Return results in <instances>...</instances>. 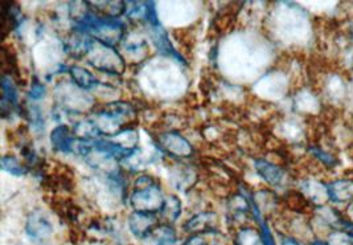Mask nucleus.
Returning <instances> with one entry per match:
<instances>
[{
	"instance_id": "f3484780",
	"label": "nucleus",
	"mask_w": 353,
	"mask_h": 245,
	"mask_svg": "<svg viewBox=\"0 0 353 245\" xmlns=\"http://www.w3.org/2000/svg\"><path fill=\"white\" fill-rule=\"evenodd\" d=\"M180 213H181V202H180V199L175 195L165 197L163 210L159 213L161 220H164L165 224H172L179 219Z\"/></svg>"
},
{
	"instance_id": "ddd939ff",
	"label": "nucleus",
	"mask_w": 353,
	"mask_h": 245,
	"mask_svg": "<svg viewBox=\"0 0 353 245\" xmlns=\"http://www.w3.org/2000/svg\"><path fill=\"white\" fill-rule=\"evenodd\" d=\"M175 167L176 168L172 170L171 173L172 184L176 187L177 190H181V191L192 188L197 182L196 171L187 164H176Z\"/></svg>"
},
{
	"instance_id": "20e7f679",
	"label": "nucleus",
	"mask_w": 353,
	"mask_h": 245,
	"mask_svg": "<svg viewBox=\"0 0 353 245\" xmlns=\"http://www.w3.org/2000/svg\"><path fill=\"white\" fill-rule=\"evenodd\" d=\"M161 226V216L154 213H134L130 215L129 228L139 239H147Z\"/></svg>"
},
{
	"instance_id": "dca6fc26",
	"label": "nucleus",
	"mask_w": 353,
	"mask_h": 245,
	"mask_svg": "<svg viewBox=\"0 0 353 245\" xmlns=\"http://www.w3.org/2000/svg\"><path fill=\"white\" fill-rule=\"evenodd\" d=\"M147 239L152 240V245H176V232L171 224L163 223Z\"/></svg>"
},
{
	"instance_id": "412c9836",
	"label": "nucleus",
	"mask_w": 353,
	"mask_h": 245,
	"mask_svg": "<svg viewBox=\"0 0 353 245\" xmlns=\"http://www.w3.org/2000/svg\"><path fill=\"white\" fill-rule=\"evenodd\" d=\"M159 184V182L151 175H139L134 182V190H145Z\"/></svg>"
},
{
	"instance_id": "9d476101",
	"label": "nucleus",
	"mask_w": 353,
	"mask_h": 245,
	"mask_svg": "<svg viewBox=\"0 0 353 245\" xmlns=\"http://www.w3.org/2000/svg\"><path fill=\"white\" fill-rule=\"evenodd\" d=\"M90 12L102 19H117L126 12V3L123 1H86Z\"/></svg>"
},
{
	"instance_id": "2eb2a0df",
	"label": "nucleus",
	"mask_w": 353,
	"mask_h": 245,
	"mask_svg": "<svg viewBox=\"0 0 353 245\" xmlns=\"http://www.w3.org/2000/svg\"><path fill=\"white\" fill-rule=\"evenodd\" d=\"M328 193L330 200H334L336 203L351 202L353 200V180L341 179L330 183Z\"/></svg>"
},
{
	"instance_id": "9b49d317",
	"label": "nucleus",
	"mask_w": 353,
	"mask_h": 245,
	"mask_svg": "<svg viewBox=\"0 0 353 245\" xmlns=\"http://www.w3.org/2000/svg\"><path fill=\"white\" fill-rule=\"evenodd\" d=\"M282 203L285 204V207L289 211H292V213H308L314 211L312 210L314 204L296 188L288 190L282 197Z\"/></svg>"
},
{
	"instance_id": "5701e85b",
	"label": "nucleus",
	"mask_w": 353,
	"mask_h": 245,
	"mask_svg": "<svg viewBox=\"0 0 353 245\" xmlns=\"http://www.w3.org/2000/svg\"><path fill=\"white\" fill-rule=\"evenodd\" d=\"M183 245H208V243L200 235H191Z\"/></svg>"
},
{
	"instance_id": "0eeeda50",
	"label": "nucleus",
	"mask_w": 353,
	"mask_h": 245,
	"mask_svg": "<svg viewBox=\"0 0 353 245\" xmlns=\"http://www.w3.org/2000/svg\"><path fill=\"white\" fill-rule=\"evenodd\" d=\"M242 6L241 3H232L228 7H224L216 17L212 23V31L217 36H221L225 33L230 32L237 21V17L241 8H237Z\"/></svg>"
},
{
	"instance_id": "f8f14e48",
	"label": "nucleus",
	"mask_w": 353,
	"mask_h": 245,
	"mask_svg": "<svg viewBox=\"0 0 353 245\" xmlns=\"http://www.w3.org/2000/svg\"><path fill=\"white\" fill-rule=\"evenodd\" d=\"M122 49L128 55L126 59L129 57L132 60V63H143L150 53V48L145 39H137L131 35L128 37V40H122Z\"/></svg>"
},
{
	"instance_id": "423d86ee",
	"label": "nucleus",
	"mask_w": 353,
	"mask_h": 245,
	"mask_svg": "<svg viewBox=\"0 0 353 245\" xmlns=\"http://www.w3.org/2000/svg\"><path fill=\"white\" fill-rule=\"evenodd\" d=\"M219 227V216L212 211H203L192 216L185 224L184 229L191 235H204L208 232H214Z\"/></svg>"
},
{
	"instance_id": "a211bd4d",
	"label": "nucleus",
	"mask_w": 353,
	"mask_h": 245,
	"mask_svg": "<svg viewBox=\"0 0 353 245\" xmlns=\"http://www.w3.org/2000/svg\"><path fill=\"white\" fill-rule=\"evenodd\" d=\"M1 167L4 171L15 177H23L30 170V167L26 164V162L20 161L15 155H4L1 158Z\"/></svg>"
},
{
	"instance_id": "f257e3e1",
	"label": "nucleus",
	"mask_w": 353,
	"mask_h": 245,
	"mask_svg": "<svg viewBox=\"0 0 353 245\" xmlns=\"http://www.w3.org/2000/svg\"><path fill=\"white\" fill-rule=\"evenodd\" d=\"M86 57L88 63L94 66L99 72L122 75L126 69L125 59L115 49L106 44H102L94 39Z\"/></svg>"
},
{
	"instance_id": "f03ea898",
	"label": "nucleus",
	"mask_w": 353,
	"mask_h": 245,
	"mask_svg": "<svg viewBox=\"0 0 353 245\" xmlns=\"http://www.w3.org/2000/svg\"><path fill=\"white\" fill-rule=\"evenodd\" d=\"M164 202L165 197L163 196L159 184L145 190H134L130 196V206L134 213H161Z\"/></svg>"
},
{
	"instance_id": "aec40b11",
	"label": "nucleus",
	"mask_w": 353,
	"mask_h": 245,
	"mask_svg": "<svg viewBox=\"0 0 353 245\" xmlns=\"http://www.w3.org/2000/svg\"><path fill=\"white\" fill-rule=\"evenodd\" d=\"M174 37L176 39L177 43L183 49V53L185 52H192L196 43V37L192 30L188 28H181V30H175L174 31Z\"/></svg>"
},
{
	"instance_id": "6ab92c4d",
	"label": "nucleus",
	"mask_w": 353,
	"mask_h": 245,
	"mask_svg": "<svg viewBox=\"0 0 353 245\" xmlns=\"http://www.w3.org/2000/svg\"><path fill=\"white\" fill-rule=\"evenodd\" d=\"M234 245H263L262 233L254 228H242L236 235Z\"/></svg>"
},
{
	"instance_id": "1a4fd4ad",
	"label": "nucleus",
	"mask_w": 353,
	"mask_h": 245,
	"mask_svg": "<svg viewBox=\"0 0 353 245\" xmlns=\"http://www.w3.org/2000/svg\"><path fill=\"white\" fill-rule=\"evenodd\" d=\"M52 146L57 151L61 153H73V146L76 142V137L73 134V129L68 125H59L50 134Z\"/></svg>"
},
{
	"instance_id": "7ed1b4c3",
	"label": "nucleus",
	"mask_w": 353,
	"mask_h": 245,
	"mask_svg": "<svg viewBox=\"0 0 353 245\" xmlns=\"http://www.w3.org/2000/svg\"><path fill=\"white\" fill-rule=\"evenodd\" d=\"M157 142L161 150L171 158H190L194 154V147L179 131L157 134Z\"/></svg>"
},
{
	"instance_id": "6e6552de",
	"label": "nucleus",
	"mask_w": 353,
	"mask_h": 245,
	"mask_svg": "<svg viewBox=\"0 0 353 245\" xmlns=\"http://www.w3.org/2000/svg\"><path fill=\"white\" fill-rule=\"evenodd\" d=\"M254 168H256L258 175L269 186H273V187L281 186L286 178V170L282 166L272 164L266 159H256Z\"/></svg>"
},
{
	"instance_id": "4468645a",
	"label": "nucleus",
	"mask_w": 353,
	"mask_h": 245,
	"mask_svg": "<svg viewBox=\"0 0 353 245\" xmlns=\"http://www.w3.org/2000/svg\"><path fill=\"white\" fill-rule=\"evenodd\" d=\"M69 75L72 77V81L74 82V85L79 86L82 90H93L101 85L97 80L96 76L90 70L82 66H72L69 69Z\"/></svg>"
},
{
	"instance_id": "4be33fe9",
	"label": "nucleus",
	"mask_w": 353,
	"mask_h": 245,
	"mask_svg": "<svg viewBox=\"0 0 353 245\" xmlns=\"http://www.w3.org/2000/svg\"><path fill=\"white\" fill-rule=\"evenodd\" d=\"M46 93H47V89L41 82H33L32 86H31V97L33 99H40L46 96Z\"/></svg>"
},
{
	"instance_id": "39448f33",
	"label": "nucleus",
	"mask_w": 353,
	"mask_h": 245,
	"mask_svg": "<svg viewBox=\"0 0 353 245\" xmlns=\"http://www.w3.org/2000/svg\"><path fill=\"white\" fill-rule=\"evenodd\" d=\"M26 231L32 240L44 242L53 233V226L41 211H33L27 219Z\"/></svg>"
}]
</instances>
